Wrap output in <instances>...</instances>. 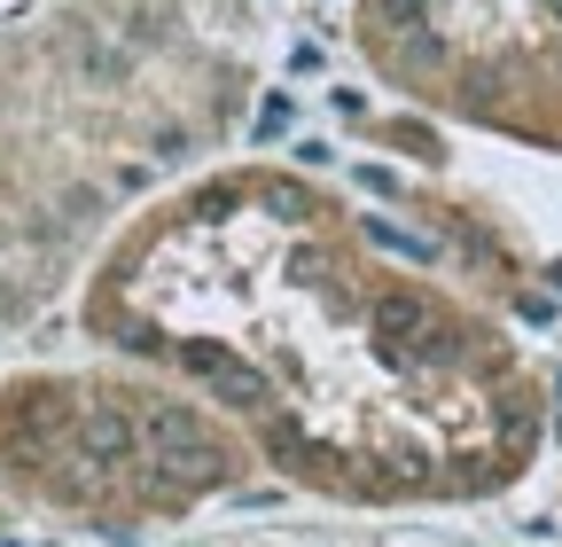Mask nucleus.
Instances as JSON below:
<instances>
[{
  "instance_id": "nucleus-5",
  "label": "nucleus",
  "mask_w": 562,
  "mask_h": 547,
  "mask_svg": "<svg viewBox=\"0 0 562 547\" xmlns=\"http://www.w3.org/2000/svg\"><path fill=\"white\" fill-rule=\"evenodd\" d=\"M165 547H524V539H476L422 516H336V524H211Z\"/></svg>"
},
{
  "instance_id": "nucleus-2",
  "label": "nucleus",
  "mask_w": 562,
  "mask_h": 547,
  "mask_svg": "<svg viewBox=\"0 0 562 547\" xmlns=\"http://www.w3.org/2000/svg\"><path fill=\"white\" fill-rule=\"evenodd\" d=\"M258 0H32L0 16V353L55 321L110 235L235 149Z\"/></svg>"
},
{
  "instance_id": "nucleus-3",
  "label": "nucleus",
  "mask_w": 562,
  "mask_h": 547,
  "mask_svg": "<svg viewBox=\"0 0 562 547\" xmlns=\"http://www.w3.org/2000/svg\"><path fill=\"white\" fill-rule=\"evenodd\" d=\"M258 485L227 415L133 360L0 376V501L87 539H180Z\"/></svg>"
},
{
  "instance_id": "nucleus-4",
  "label": "nucleus",
  "mask_w": 562,
  "mask_h": 547,
  "mask_svg": "<svg viewBox=\"0 0 562 547\" xmlns=\"http://www.w3.org/2000/svg\"><path fill=\"white\" fill-rule=\"evenodd\" d=\"M351 47L391 94L562 157V0H351Z\"/></svg>"
},
{
  "instance_id": "nucleus-1",
  "label": "nucleus",
  "mask_w": 562,
  "mask_h": 547,
  "mask_svg": "<svg viewBox=\"0 0 562 547\" xmlns=\"http://www.w3.org/2000/svg\"><path fill=\"white\" fill-rule=\"evenodd\" d=\"M430 235L321 165L211 157L110 235L70 321L195 391L328 516H469L547 461L554 376L508 274Z\"/></svg>"
},
{
  "instance_id": "nucleus-6",
  "label": "nucleus",
  "mask_w": 562,
  "mask_h": 547,
  "mask_svg": "<svg viewBox=\"0 0 562 547\" xmlns=\"http://www.w3.org/2000/svg\"><path fill=\"white\" fill-rule=\"evenodd\" d=\"M0 539H9V501H0Z\"/></svg>"
}]
</instances>
